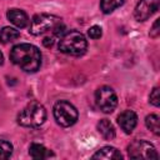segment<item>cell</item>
Returning a JSON list of instances; mask_svg holds the SVG:
<instances>
[{
  "label": "cell",
  "instance_id": "cell-6",
  "mask_svg": "<svg viewBox=\"0 0 160 160\" xmlns=\"http://www.w3.org/2000/svg\"><path fill=\"white\" fill-rule=\"evenodd\" d=\"M95 102L96 106L105 114H110L115 110L118 105V96L112 88L110 86H100L95 91Z\"/></svg>",
  "mask_w": 160,
  "mask_h": 160
},
{
  "label": "cell",
  "instance_id": "cell-12",
  "mask_svg": "<svg viewBox=\"0 0 160 160\" xmlns=\"http://www.w3.org/2000/svg\"><path fill=\"white\" fill-rule=\"evenodd\" d=\"M29 155L32 158V159H36V160H41V159H48V158H52L54 156V152L49 149H46L44 145L41 144H38V142H32L30 146H29Z\"/></svg>",
  "mask_w": 160,
  "mask_h": 160
},
{
  "label": "cell",
  "instance_id": "cell-5",
  "mask_svg": "<svg viewBox=\"0 0 160 160\" xmlns=\"http://www.w3.org/2000/svg\"><path fill=\"white\" fill-rule=\"evenodd\" d=\"M52 112H54V118H55L56 122L64 128H69V126L74 125L79 118L76 108L66 100H60V101L55 102Z\"/></svg>",
  "mask_w": 160,
  "mask_h": 160
},
{
  "label": "cell",
  "instance_id": "cell-16",
  "mask_svg": "<svg viewBox=\"0 0 160 160\" xmlns=\"http://www.w3.org/2000/svg\"><path fill=\"white\" fill-rule=\"evenodd\" d=\"M125 0H101L100 1V10L104 14H110L116 10L119 6L124 4Z\"/></svg>",
  "mask_w": 160,
  "mask_h": 160
},
{
  "label": "cell",
  "instance_id": "cell-10",
  "mask_svg": "<svg viewBox=\"0 0 160 160\" xmlns=\"http://www.w3.org/2000/svg\"><path fill=\"white\" fill-rule=\"evenodd\" d=\"M6 16H8L9 21L19 29L26 28L29 25V21H30L26 12L20 10V9H9L6 12Z\"/></svg>",
  "mask_w": 160,
  "mask_h": 160
},
{
  "label": "cell",
  "instance_id": "cell-18",
  "mask_svg": "<svg viewBox=\"0 0 160 160\" xmlns=\"http://www.w3.org/2000/svg\"><path fill=\"white\" fill-rule=\"evenodd\" d=\"M88 35H89L91 39H94V40L100 39V38L102 36V29H101L99 25H92V26L89 28Z\"/></svg>",
  "mask_w": 160,
  "mask_h": 160
},
{
  "label": "cell",
  "instance_id": "cell-13",
  "mask_svg": "<svg viewBox=\"0 0 160 160\" xmlns=\"http://www.w3.org/2000/svg\"><path fill=\"white\" fill-rule=\"evenodd\" d=\"M96 128H98V131L100 132V135H101L105 140H112V139L115 138V135H116L114 125H112L111 121L108 120V119H101V120L98 122Z\"/></svg>",
  "mask_w": 160,
  "mask_h": 160
},
{
  "label": "cell",
  "instance_id": "cell-4",
  "mask_svg": "<svg viewBox=\"0 0 160 160\" xmlns=\"http://www.w3.org/2000/svg\"><path fill=\"white\" fill-rule=\"evenodd\" d=\"M45 120L46 110L38 101L29 102L18 115V122L25 128H38L42 125Z\"/></svg>",
  "mask_w": 160,
  "mask_h": 160
},
{
  "label": "cell",
  "instance_id": "cell-14",
  "mask_svg": "<svg viewBox=\"0 0 160 160\" xmlns=\"http://www.w3.org/2000/svg\"><path fill=\"white\" fill-rule=\"evenodd\" d=\"M19 36H20V31L14 28H10V26H5L0 31V41L2 44L11 42V41L16 40Z\"/></svg>",
  "mask_w": 160,
  "mask_h": 160
},
{
  "label": "cell",
  "instance_id": "cell-19",
  "mask_svg": "<svg viewBox=\"0 0 160 160\" xmlns=\"http://www.w3.org/2000/svg\"><path fill=\"white\" fill-rule=\"evenodd\" d=\"M149 101L150 104H152L154 106H159L160 105V94H159V88L155 86L152 89V91L149 95Z\"/></svg>",
  "mask_w": 160,
  "mask_h": 160
},
{
  "label": "cell",
  "instance_id": "cell-17",
  "mask_svg": "<svg viewBox=\"0 0 160 160\" xmlns=\"http://www.w3.org/2000/svg\"><path fill=\"white\" fill-rule=\"evenodd\" d=\"M12 154V145L6 141L0 139V160L1 159H9Z\"/></svg>",
  "mask_w": 160,
  "mask_h": 160
},
{
  "label": "cell",
  "instance_id": "cell-15",
  "mask_svg": "<svg viewBox=\"0 0 160 160\" xmlns=\"http://www.w3.org/2000/svg\"><path fill=\"white\" fill-rule=\"evenodd\" d=\"M145 125L146 128L152 131L155 135H159L160 134V119L156 114H150L145 118Z\"/></svg>",
  "mask_w": 160,
  "mask_h": 160
},
{
  "label": "cell",
  "instance_id": "cell-21",
  "mask_svg": "<svg viewBox=\"0 0 160 160\" xmlns=\"http://www.w3.org/2000/svg\"><path fill=\"white\" fill-rule=\"evenodd\" d=\"M159 34H160V30H159V19H158V20H155V22H154V25L150 30V36L151 38H158Z\"/></svg>",
  "mask_w": 160,
  "mask_h": 160
},
{
  "label": "cell",
  "instance_id": "cell-22",
  "mask_svg": "<svg viewBox=\"0 0 160 160\" xmlns=\"http://www.w3.org/2000/svg\"><path fill=\"white\" fill-rule=\"evenodd\" d=\"M2 62H4V56H2V52L0 51V66L2 65Z\"/></svg>",
  "mask_w": 160,
  "mask_h": 160
},
{
  "label": "cell",
  "instance_id": "cell-7",
  "mask_svg": "<svg viewBox=\"0 0 160 160\" xmlns=\"http://www.w3.org/2000/svg\"><path fill=\"white\" fill-rule=\"evenodd\" d=\"M128 154L131 159L151 160L159 158L155 146L146 140H134L128 146Z\"/></svg>",
  "mask_w": 160,
  "mask_h": 160
},
{
  "label": "cell",
  "instance_id": "cell-9",
  "mask_svg": "<svg viewBox=\"0 0 160 160\" xmlns=\"http://www.w3.org/2000/svg\"><path fill=\"white\" fill-rule=\"evenodd\" d=\"M118 124L125 134H131L138 124V115L132 110H125L118 116Z\"/></svg>",
  "mask_w": 160,
  "mask_h": 160
},
{
  "label": "cell",
  "instance_id": "cell-20",
  "mask_svg": "<svg viewBox=\"0 0 160 160\" xmlns=\"http://www.w3.org/2000/svg\"><path fill=\"white\" fill-rule=\"evenodd\" d=\"M55 35H46L44 39H42V45L44 46H46V48H51L52 45H54V42H55Z\"/></svg>",
  "mask_w": 160,
  "mask_h": 160
},
{
  "label": "cell",
  "instance_id": "cell-1",
  "mask_svg": "<svg viewBox=\"0 0 160 160\" xmlns=\"http://www.w3.org/2000/svg\"><path fill=\"white\" fill-rule=\"evenodd\" d=\"M10 60L26 72H35L41 66V52L32 44H18L10 51Z\"/></svg>",
  "mask_w": 160,
  "mask_h": 160
},
{
  "label": "cell",
  "instance_id": "cell-2",
  "mask_svg": "<svg viewBox=\"0 0 160 160\" xmlns=\"http://www.w3.org/2000/svg\"><path fill=\"white\" fill-rule=\"evenodd\" d=\"M29 32L31 35H44L48 32H51L52 35L62 36L64 35V24L61 21V18L52 15V14H38L32 18Z\"/></svg>",
  "mask_w": 160,
  "mask_h": 160
},
{
  "label": "cell",
  "instance_id": "cell-11",
  "mask_svg": "<svg viewBox=\"0 0 160 160\" xmlns=\"http://www.w3.org/2000/svg\"><path fill=\"white\" fill-rule=\"evenodd\" d=\"M92 159H105V160H120L122 159V155L120 151L114 146H104L99 149L94 155Z\"/></svg>",
  "mask_w": 160,
  "mask_h": 160
},
{
  "label": "cell",
  "instance_id": "cell-3",
  "mask_svg": "<svg viewBox=\"0 0 160 160\" xmlns=\"http://www.w3.org/2000/svg\"><path fill=\"white\" fill-rule=\"evenodd\" d=\"M88 49L86 38L76 30H71L65 32L59 41V50L66 55L71 56H80L85 54Z\"/></svg>",
  "mask_w": 160,
  "mask_h": 160
},
{
  "label": "cell",
  "instance_id": "cell-8",
  "mask_svg": "<svg viewBox=\"0 0 160 160\" xmlns=\"http://www.w3.org/2000/svg\"><path fill=\"white\" fill-rule=\"evenodd\" d=\"M160 0H140L134 10V16L138 21L148 20L154 12L159 10Z\"/></svg>",
  "mask_w": 160,
  "mask_h": 160
}]
</instances>
